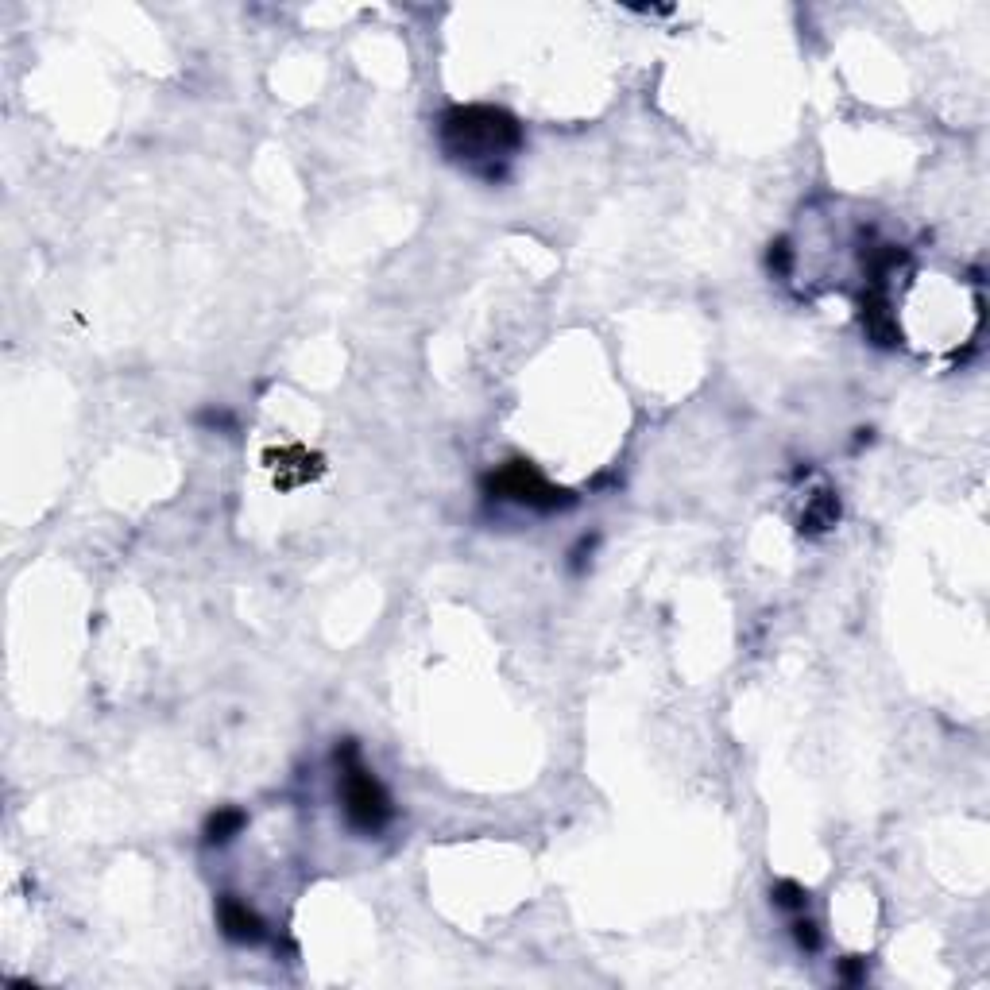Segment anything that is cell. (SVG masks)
Here are the masks:
<instances>
[{"label":"cell","instance_id":"cell-1","mask_svg":"<svg viewBox=\"0 0 990 990\" xmlns=\"http://www.w3.org/2000/svg\"><path fill=\"white\" fill-rule=\"evenodd\" d=\"M441 147L453 159L465 163H492V178L499 175V159H507L511 151L523 144V128L519 120L492 105H453L441 117Z\"/></svg>","mask_w":990,"mask_h":990},{"label":"cell","instance_id":"cell-2","mask_svg":"<svg viewBox=\"0 0 990 990\" xmlns=\"http://www.w3.org/2000/svg\"><path fill=\"white\" fill-rule=\"evenodd\" d=\"M337 762H341V797H345L349 824L360 832H379L391 820V801L376 778L360 766L352 739H345V747H337Z\"/></svg>","mask_w":990,"mask_h":990},{"label":"cell","instance_id":"cell-3","mask_svg":"<svg viewBox=\"0 0 990 990\" xmlns=\"http://www.w3.org/2000/svg\"><path fill=\"white\" fill-rule=\"evenodd\" d=\"M488 492L503 495L511 503H523V507H534V511H561L573 503V495L565 488H554L542 472L526 461H507V465L488 476Z\"/></svg>","mask_w":990,"mask_h":990},{"label":"cell","instance_id":"cell-4","mask_svg":"<svg viewBox=\"0 0 990 990\" xmlns=\"http://www.w3.org/2000/svg\"><path fill=\"white\" fill-rule=\"evenodd\" d=\"M217 921H221V932L229 940H236V944H260L263 940V921L244 902H236V898H221Z\"/></svg>","mask_w":990,"mask_h":990},{"label":"cell","instance_id":"cell-5","mask_svg":"<svg viewBox=\"0 0 990 990\" xmlns=\"http://www.w3.org/2000/svg\"><path fill=\"white\" fill-rule=\"evenodd\" d=\"M863 325H867V333L874 337V345H882V349L898 345V325H894V314H890V306H886L882 294H867L863 298Z\"/></svg>","mask_w":990,"mask_h":990},{"label":"cell","instance_id":"cell-6","mask_svg":"<svg viewBox=\"0 0 990 990\" xmlns=\"http://www.w3.org/2000/svg\"><path fill=\"white\" fill-rule=\"evenodd\" d=\"M836 523H840V499L832 492L813 495V503H809L805 515H801V530H805V534H824V530H832Z\"/></svg>","mask_w":990,"mask_h":990},{"label":"cell","instance_id":"cell-7","mask_svg":"<svg viewBox=\"0 0 990 990\" xmlns=\"http://www.w3.org/2000/svg\"><path fill=\"white\" fill-rule=\"evenodd\" d=\"M244 824H248V816L240 813V809H217V813L205 820V844H225V840H233Z\"/></svg>","mask_w":990,"mask_h":990},{"label":"cell","instance_id":"cell-8","mask_svg":"<svg viewBox=\"0 0 990 990\" xmlns=\"http://www.w3.org/2000/svg\"><path fill=\"white\" fill-rule=\"evenodd\" d=\"M774 902L782 905V909H793V913H797V909H805L809 894H805V886H797V882H789L786 878V882L774 886Z\"/></svg>","mask_w":990,"mask_h":990},{"label":"cell","instance_id":"cell-9","mask_svg":"<svg viewBox=\"0 0 990 990\" xmlns=\"http://www.w3.org/2000/svg\"><path fill=\"white\" fill-rule=\"evenodd\" d=\"M766 263L774 275H789V263H793V252H789V240H774L770 252H766Z\"/></svg>","mask_w":990,"mask_h":990},{"label":"cell","instance_id":"cell-10","mask_svg":"<svg viewBox=\"0 0 990 990\" xmlns=\"http://www.w3.org/2000/svg\"><path fill=\"white\" fill-rule=\"evenodd\" d=\"M793 940H797L805 952H816V948H820V932H816V925L813 921H805V917L793 921Z\"/></svg>","mask_w":990,"mask_h":990},{"label":"cell","instance_id":"cell-11","mask_svg":"<svg viewBox=\"0 0 990 990\" xmlns=\"http://www.w3.org/2000/svg\"><path fill=\"white\" fill-rule=\"evenodd\" d=\"M840 975H844V983H863V979H867V967H863L859 956H847V960L840 963Z\"/></svg>","mask_w":990,"mask_h":990}]
</instances>
